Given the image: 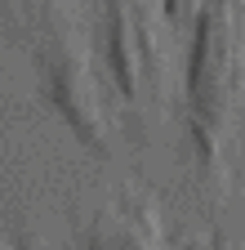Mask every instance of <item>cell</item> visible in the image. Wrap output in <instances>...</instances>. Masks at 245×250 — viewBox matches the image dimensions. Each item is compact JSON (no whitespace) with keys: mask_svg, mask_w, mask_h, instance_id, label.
Returning a JSON list of instances; mask_svg holds the SVG:
<instances>
[{"mask_svg":"<svg viewBox=\"0 0 245 250\" xmlns=\"http://www.w3.org/2000/svg\"><path fill=\"white\" fill-rule=\"evenodd\" d=\"M188 125H192V139L196 152L205 161H219V147L227 139V125L236 112V27L223 0L201 9L196 18V41L188 54Z\"/></svg>","mask_w":245,"mask_h":250,"instance_id":"6da1fadb","label":"cell"},{"mask_svg":"<svg viewBox=\"0 0 245 250\" xmlns=\"http://www.w3.org/2000/svg\"><path fill=\"white\" fill-rule=\"evenodd\" d=\"M36 76H40V94L45 103L63 116V125L76 134L80 147L107 156L112 152V125L103 112V94H98V76L89 67L85 49H76L72 41H49L36 54Z\"/></svg>","mask_w":245,"mask_h":250,"instance_id":"7a4b0ae2","label":"cell"},{"mask_svg":"<svg viewBox=\"0 0 245 250\" xmlns=\"http://www.w3.org/2000/svg\"><path fill=\"white\" fill-rule=\"evenodd\" d=\"M103 67L112 85L120 89V99L138 103L143 99V58H138V36L130 27V14L120 0H107V18H103Z\"/></svg>","mask_w":245,"mask_h":250,"instance_id":"3957f363","label":"cell"},{"mask_svg":"<svg viewBox=\"0 0 245 250\" xmlns=\"http://www.w3.org/2000/svg\"><path fill=\"white\" fill-rule=\"evenodd\" d=\"M0 250H9V246H5V241H0Z\"/></svg>","mask_w":245,"mask_h":250,"instance_id":"277c9868","label":"cell"}]
</instances>
